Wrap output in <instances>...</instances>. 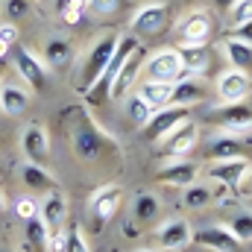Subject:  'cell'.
Masks as SVG:
<instances>
[{"instance_id":"cell-1","label":"cell","mask_w":252,"mask_h":252,"mask_svg":"<svg viewBox=\"0 0 252 252\" xmlns=\"http://www.w3.org/2000/svg\"><path fill=\"white\" fill-rule=\"evenodd\" d=\"M118 41H121V35L115 30H103V35L94 38V44L88 47V53L82 59V73H79V79H82L79 82V91L82 94H88L100 82V76L106 73V67H109L115 50H118Z\"/></svg>"},{"instance_id":"cell-2","label":"cell","mask_w":252,"mask_h":252,"mask_svg":"<svg viewBox=\"0 0 252 252\" xmlns=\"http://www.w3.org/2000/svg\"><path fill=\"white\" fill-rule=\"evenodd\" d=\"M167 24H170V6L161 3V0H147V3H141L132 12V18H129V35H135L138 41L150 38V35H161Z\"/></svg>"},{"instance_id":"cell-3","label":"cell","mask_w":252,"mask_h":252,"mask_svg":"<svg viewBox=\"0 0 252 252\" xmlns=\"http://www.w3.org/2000/svg\"><path fill=\"white\" fill-rule=\"evenodd\" d=\"M214 30V18L205 6H193L188 9L179 21H176V35H179V47H196L205 44L211 38Z\"/></svg>"},{"instance_id":"cell-4","label":"cell","mask_w":252,"mask_h":252,"mask_svg":"<svg viewBox=\"0 0 252 252\" xmlns=\"http://www.w3.org/2000/svg\"><path fill=\"white\" fill-rule=\"evenodd\" d=\"M70 144H73V153L76 158L82 161H97L106 150V138L100 135L97 124L85 115H79V121L73 124V132H70Z\"/></svg>"},{"instance_id":"cell-5","label":"cell","mask_w":252,"mask_h":252,"mask_svg":"<svg viewBox=\"0 0 252 252\" xmlns=\"http://www.w3.org/2000/svg\"><path fill=\"white\" fill-rule=\"evenodd\" d=\"M185 76V67L179 59L176 47H161L156 53L147 56L144 62V79H156V82H179Z\"/></svg>"},{"instance_id":"cell-6","label":"cell","mask_w":252,"mask_h":252,"mask_svg":"<svg viewBox=\"0 0 252 252\" xmlns=\"http://www.w3.org/2000/svg\"><path fill=\"white\" fill-rule=\"evenodd\" d=\"M153 244L164 252H179L188 244H193V229H190V223L185 217H167V220H161L156 226Z\"/></svg>"},{"instance_id":"cell-7","label":"cell","mask_w":252,"mask_h":252,"mask_svg":"<svg viewBox=\"0 0 252 252\" xmlns=\"http://www.w3.org/2000/svg\"><path fill=\"white\" fill-rule=\"evenodd\" d=\"M12 56V64H15V70L21 73V79L32 88V91H41L44 85H47V64L41 56H35L30 47H24V44H15L12 50H9Z\"/></svg>"},{"instance_id":"cell-8","label":"cell","mask_w":252,"mask_h":252,"mask_svg":"<svg viewBox=\"0 0 252 252\" xmlns=\"http://www.w3.org/2000/svg\"><path fill=\"white\" fill-rule=\"evenodd\" d=\"M208 118L211 121H217L223 132H229V135H241V138H247L252 135V109L247 103H232V106H217V109H211L208 112Z\"/></svg>"},{"instance_id":"cell-9","label":"cell","mask_w":252,"mask_h":252,"mask_svg":"<svg viewBox=\"0 0 252 252\" xmlns=\"http://www.w3.org/2000/svg\"><path fill=\"white\" fill-rule=\"evenodd\" d=\"M214 88H217V100H220L223 106L244 103L252 91V76L247 70H241V67H229V70H223V73L217 76V85H214Z\"/></svg>"},{"instance_id":"cell-10","label":"cell","mask_w":252,"mask_h":252,"mask_svg":"<svg viewBox=\"0 0 252 252\" xmlns=\"http://www.w3.org/2000/svg\"><path fill=\"white\" fill-rule=\"evenodd\" d=\"M247 170H250L247 156H238V158H211V161L202 167L205 179L217 182L220 188H238Z\"/></svg>"},{"instance_id":"cell-11","label":"cell","mask_w":252,"mask_h":252,"mask_svg":"<svg viewBox=\"0 0 252 252\" xmlns=\"http://www.w3.org/2000/svg\"><path fill=\"white\" fill-rule=\"evenodd\" d=\"M193 244L205 247L211 252H244V244L235 238V232L223 223H214V226H202L193 232Z\"/></svg>"},{"instance_id":"cell-12","label":"cell","mask_w":252,"mask_h":252,"mask_svg":"<svg viewBox=\"0 0 252 252\" xmlns=\"http://www.w3.org/2000/svg\"><path fill=\"white\" fill-rule=\"evenodd\" d=\"M196 141H199V129L188 118L185 124H179L158 144H161V156H167V158H188L190 153H193V147H196Z\"/></svg>"},{"instance_id":"cell-13","label":"cell","mask_w":252,"mask_h":252,"mask_svg":"<svg viewBox=\"0 0 252 252\" xmlns=\"http://www.w3.org/2000/svg\"><path fill=\"white\" fill-rule=\"evenodd\" d=\"M144 62H147V50L138 44L129 56H126V62L121 64V70H118V76L112 79V88H109V100H124L126 91L135 85V79H138V73L144 70Z\"/></svg>"},{"instance_id":"cell-14","label":"cell","mask_w":252,"mask_h":252,"mask_svg":"<svg viewBox=\"0 0 252 252\" xmlns=\"http://www.w3.org/2000/svg\"><path fill=\"white\" fill-rule=\"evenodd\" d=\"M188 118H190V109H185V106L158 109V112H153V118H150V124H147V138H150V141H164L176 126L185 124Z\"/></svg>"},{"instance_id":"cell-15","label":"cell","mask_w":252,"mask_h":252,"mask_svg":"<svg viewBox=\"0 0 252 252\" xmlns=\"http://www.w3.org/2000/svg\"><path fill=\"white\" fill-rule=\"evenodd\" d=\"M196 176H199V164L190 158H167L158 167V182L170 188H188L190 182H196Z\"/></svg>"},{"instance_id":"cell-16","label":"cell","mask_w":252,"mask_h":252,"mask_svg":"<svg viewBox=\"0 0 252 252\" xmlns=\"http://www.w3.org/2000/svg\"><path fill=\"white\" fill-rule=\"evenodd\" d=\"M21 150L27 156V161L32 164H44L50 156V135L41 124H27V129L21 132Z\"/></svg>"},{"instance_id":"cell-17","label":"cell","mask_w":252,"mask_h":252,"mask_svg":"<svg viewBox=\"0 0 252 252\" xmlns=\"http://www.w3.org/2000/svg\"><path fill=\"white\" fill-rule=\"evenodd\" d=\"M121 202H124V190H121V185H103V188H97L94 193H91L88 208H91V217H94V220L109 223V220L118 214Z\"/></svg>"},{"instance_id":"cell-18","label":"cell","mask_w":252,"mask_h":252,"mask_svg":"<svg viewBox=\"0 0 252 252\" xmlns=\"http://www.w3.org/2000/svg\"><path fill=\"white\" fill-rule=\"evenodd\" d=\"M30 109V88L18 85V82H0V112L9 118H18Z\"/></svg>"},{"instance_id":"cell-19","label":"cell","mask_w":252,"mask_h":252,"mask_svg":"<svg viewBox=\"0 0 252 252\" xmlns=\"http://www.w3.org/2000/svg\"><path fill=\"white\" fill-rule=\"evenodd\" d=\"M214 202H217V182H211V179H202V182L196 179L188 188H182V205L190 211H202Z\"/></svg>"},{"instance_id":"cell-20","label":"cell","mask_w":252,"mask_h":252,"mask_svg":"<svg viewBox=\"0 0 252 252\" xmlns=\"http://www.w3.org/2000/svg\"><path fill=\"white\" fill-rule=\"evenodd\" d=\"M44 223H47V229L53 232V229H62L64 220H67V196H64L62 190H50V193H44V199H41V214H38Z\"/></svg>"},{"instance_id":"cell-21","label":"cell","mask_w":252,"mask_h":252,"mask_svg":"<svg viewBox=\"0 0 252 252\" xmlns=\"http://www.w3.org/2000/svg\"><path fill=\"white\" fill-rule=\"evenodd\" d=\"M173 85H176V82H156V79H144V82L135 88V94H138L144 103H150V109H153V112H158V109H167V106H170Z\"/></svg>"},{"instance_id":"cell-22","label":"cell","mask_w":252,"mask_h":252,"mask_svg":"<svg viewBox=\"0 0 252 252\" xmlns=\"http://www.w3.org/2000/svg\"><path fill=\"white\" fill-rule=\"evenodd\" d=\"M21 182L27 185V190L32 193V196H38V193H50V190H56V179L44 170V164H32V161H24V167H21Z\"/></svg>"},{"instance_id":"cell-23","label":"cell","mask_w":252,"mask_h":252,"mask_svg":"<svg viewBox=\"0 0 252 252\" xmlns=\"http://www.w3.org/2000/svg\"><path fill=\"white\" fill-rule=\"evenodd\" d=\"M205 100V88L196 76H185L173 85V97H170V106H185L190 109L193 103H202Z\"/></svg>"},{"instance_id":"cell-24","label":"cell","mask_w":252,"mask_h":252,"mask_svg":"<svg viewBox=\"0 0 252 252\" xmlns=\"http://www.w3.org/2000/svg\"><path fill=\"white\" fill-rule=\"evenodd\" d=\"M247 147H250L247 138H241V135H229V132H220V135L211 138V158H238V156L247 153Z\"/></svg>"},{"instance_id":"cell-25","label":"cell","mask_w":252,"mask_h":252,"mask_svg":"<svg viewBox=\"0 0 252 252\" xmlns=\"http://www.w3.org/2000/svg\"><path fill=\"white\" fill-rule=\"evenodd\" d=\"M158 217H161V199L150 190H141L132 202V220L147 226V223H156Z\"/></svg>"},{"instance_id":"cell-26","label":"cell","mask_w":252,"mask_h":252,"mask_svg":"<svg viewBox=\"0 0 252 252\" xmlns=\"http://www.w3.org/2000/svg\"><path fill=\"white\" fill-rule=\"evenodd\" d=\"M179 50V59H182V67H185V76H196L202 79L208 64H211V56L205 50V44H196V47H176Z\"/></svg>"},{"instance_id":"cell-27","label":"cell","mask_w":252,"mask_h":252,"mask_svg":"<svg viewBox=\"0 0 252 252\" xmlns=\"http://www.w3.org/2000/svg\"><path fill=\"white\" fill-rule=\"evenodd\" d=\"M220 47H223V56H226V62L232 64V67L247 70L252 64V44H247V41H241L235 35H226L220 41Z\"/></svg>"},{"instance_id":"cell-28","label":"cell","mask_w":252,"mask_h":252,"mask_svg":"<svg viewBox=\"0 0 252 252\" xmlns=\"http://www.w3.org/2000/svg\"><path fill=\"white\" fill-rule=\"evenodd\" d=\"M70 59H73L70 41H64V38H50V41L44 44V64H50V67H64V64H70Z\"/></svg>"},{"instance_id":"cell-29","label":"cell","mask_w":252,"mask_h":252,"mask_svg":"<svg viewBox=\"0 0 252 252\" xmlns=\"http://www.w3.org/2000/svg\"><path fill=\"white\" fill-rule=\"evenodd\" d=\"M226 226L235 232V238H238L241 244H250L252 241V208H238V211L229 217Z\"/></svg>"},{"instance_id":"cell-30","label":"cell","mask_w":252,"mask_h":252,"mask_svg":"<svg viewBox=\"0 0 252 252\" xmlns=\"http://www.w3.org/2000/svg\"><path fill=\"white\" fill-rule=\"evenodd\" d=\"M24 238L27 244L38 247V250H47V238H50V229L41 217H32V220H24Z\"/></svg>"},{"instance_id":"cell-31","label":"cell","mask_w":252,"mask_h":252,"mask_svg":"<svg viewBox=\"0 0 252 252\" xmlns=\"http://www.w3.org/2000/svg\"><path fill=\"white\" fill-rule=\"evenodd\" d=\"M53 6H56V15L62 18L64 24H79L82 21V15L88 12V3L85 0H53Z\"/></svg>"},{"instance_id":"cell-32","label":"cell","mask_w":252,"mask_h":252,"mask_svg":"<svg viewBox=\"0 0 252 252\" xmlns=\"http://www.w3.org/2000/svg\"><path fill=\"white\" fill-rule=\"evenodd\" d=\"M126 115H129V121L135 126H147L150 118H153V109H150V103H144V100L132 91V94H126Z\"/></svg>"},{"instance_id":"cell-33","label":"cell","mask_w":252,"mask_h":252,"mask_svg":"<svg viewBox=\"0 0 252 252\" xmlns=\"http://www.w3.org/2000/svg\"><path fill=\"white\" fill-rule=\"evenodd\" d=\"M12 211H15L18 220H32V217L41 214V202H38V196H32V193H21V196L12 202Z\"/></svg>"},{"instance_id":"cell-34","label":"cell","mask_w":252,"mask_h":252,"mask_svg":"<svg viewBox=\"0 0 252 252\" xmlns=\"http://www.w3.org/2000/svg\"><path fill=\"white\" fill-rule=\"evenodd\" d=\"M252 21V0H235L229 9V27H241Z\"/></svg>"},{"instance_id":"cell-35","label":"cell","mask_w":252,"mask_h":252,"mask_svg":"<svg viewBox=\"0 0 252 252\" xmlns=\"http://www.w3.org/2000/svg\"><path fill=\"white\" fill-rule=\"evenodd\" d=\"M15 44H18V30L12 21H3L0 24V59H6Z\"/></svg>"},{"instance_id":"cell-36","label":"cell","mask_w":252,"mask_h":252,"mask_svg":"<svg viewBox=\"0 0 252 252\" xmlns=\"http://www.w3.org/2000/svg\"><path fill=\"white\" fill-rule=\"evenodd\" d=\"M94 15H118L121 9L129 6V0H85Z\"/></svg>"},{"instance_id":"cell-37","label":"cell","mask_w":252,"mask_h":252,"mask_svg":"<svg viewBox=\"0 0 252 252\" xmlns=\"http://www.w3.org/2000/svg\"><path fill=\"white\" fill-rule=\"evenodd\" d=\"M67 252H91L79 226H70V229H67Z\"/></svg>"},{"instance_id":"cell-38","label":"cell","mask_w":252,"mask_h":252,"mask_svg":"<svg viewBox=\"0 0 252 252\" xmlns=\"http://www.w3.org/2000/svg\"><path fill=\"white\" fill-rule=\"evenodd\" d=\"M47 252H67V229H53L47 238Z\"/></svg>"},{"instance_id":"cell-39","label":"cell","mask_w":252,"mask_h":252,"mask_svg":"<svg viewBox=\"0 0 252 252\" xmlns=\"http://www.w3.org/2000/svg\"><path fill=\"white\" fill-rule=\"evenodd\" d=\"M238 196H244V199H252V164H250V170L244 173V179H241V185H238Z\"/></svg>"},{"instance_id":"cell-40","label":"cell","mask_w":252,"mask_h":252,"mask_svg":"<svg viewBox=\"0 0 252 252\" xmlns=\"http://www.w3.org/2000/svg\"><path fill=\"white\" fill-rule=\"evenodd\" d=\"M232 35L241 38V41H247V44H252V21L241 24V27H232Z\"/></svg>"},{"instance_id":"cell-41","label":"cell","mask_w":252,"mask_h":252,"mask_svg":"<svg viewBox=\"0 0 252 252\" xmlns=\"http://www.w3.org/2000/svg\"><path fill=\"white\" fill-rule=\"evenodd\" d=\"M27 3H30V0H6V12H9L12 18H21V15L27 12Z\"/></svg>"},{"instance_id":"cell-42","label":"cell","mask_w":252,"mask_h":252,"mask_svg":"<svg viewBox=\"0 0 252 252\" xmlns=\"http://www.w3.org/2000/svg\"><path fill=\"white\" fill-rule=\"evenodd\" d=\"M211 3H214V9H226V12H229L235 0H211Z\"/></svg>"},{"instance_id":"cell-43","label":"cell","mask_w":252,"mask_h":252,"mask_svg":"<svg viewBox=\"0 0 252 252\" xmlns=\"http://www.w3.org/2000/svg\"><path fill=\"white\" fill-rule=\"evenodd\" d=\"M0 211H3V193H0Z\"/></svg>"},{"instance_id":"cell-44","label":"cell","mask_w":252,"mask_h":252,"mask_svg":"<svg viewBox=\"0 0 252 252\" xmlns=\"http://www.w3.org/2000/svg\"><path fill=\"white\" fill-rule=\"evenodd\" d=\"M0 252H12V250H6V247H0Z\"/></svg>"},{"instance_id":"cell-45","label":"cell","mask_w":252,"mask_h":252,"mask_svg":"<svg viewBox=\"0 0 252 252\" xmlns=\"http://www.w3.org/2000/svg\"><path fill=\"white\" fill-rule=\"evenodd\" d=\"M141 252H153V250H141Z\"/></svg>"}]
</instances>
